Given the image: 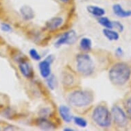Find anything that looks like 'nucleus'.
I'll return each instance as SVG.
<instances>
[{"instance_id": "f257e3e1", "label": "nucleus", "mask_w": 131, "mask_h": 131, "mask_svg": "<svg viewBox=\"0 0 131 131\" xmlns=\"http://www.w3.org/2000/svg\"><path fill=\"white\" fill-rule=\"evenodd\" d=\"M93 93L91 91L76 89L71 91L67 95V102L75 109H83L93 102Z\"/></svg>"}, {"instance_id": "f03ea898", "label": "nucleus", "mask_w": 131, "mask_h": 131, "mask_svg": "<svg viewBox=\"0 0 131 131\" xmlns=\"http://www.w3.org/2000/svg\"><path fill=\"white\" fill-rule=\"evenodd\" d=\"M131 76V69L125 62H117L109 69L108 78L114 85L122 86L128 81Z\"/></svg>"}, {"instance_id": "7ed1b4c3", "label": "nucleus", "mask_w": 131, "mask_h": 131, "mask_svg": "<svg viewBox=\"0 0 131 131\" xmlns=\"http://www.w3.org/2000/svg\"><path fill=\"white\" fill-rule=\"evenodd\" d=\"M91 117L95 124L100 128H107L111 126V113L105 105L96 106L93 110Z\"/></svg>"}, {"instance_id": "20e7f679", "label": "nucleus", "mask_w": 131, "mask_h": 131, "mask_svg": "<svg viewBox=\"0 0 131 131\" xmlns=\"http://www.w3.org/2000/svg\"><path fill=\"white\" fill-rule=\"evenodd\" d=\"M75 67L78 72L84 76L92 75L95 70L94 62L91 56L86 53H81L76 56Z\"/></svg>"}, {"instance_id": "39448f33", "label": "nucleus", "mask_w": 131, "mask_h": 131, "mask_svg": "<svg viewBox=\"0 0 131 131\" xmlns=\"http://www.w3.org/2000/svg\"><path fill=\"white\" fill-rule=\"evenodd\" d=\"M112 121L119 128H125L128 124V117L124 111L118 105H114L111 108Z\"/></svg>"}, {"instance_id": "423d86ee", "label": "nucleus", "mask_w": 131, "mask_h": 131, "mask_svg": "<svg viewBox=\"0 0 131 131\" xmlns=\"http://www.w3.org/2000/svg\"><path fill=\"white\" fill-rule=\"evenodd\" d=\"M77 40V34L73 30L65 32L60 36L54 43L56 47H60L64 45H70L75 43Z\"/></svg>"}, {"instance_id": "0eeeda50", "label": "nucleus", "mask_w": 131, "mask_h": 131, "mask_svg": "<svg viewBox=\"0 0 131 131\" xmlns=\"http://www.w3.org/2000/svg\"><path fill=\"white\" fill-rule=\"evenodd\" d=\"M19 69L21 75L26 78H30L33 75V70H32L30 63L25 60L19 61Z\"/></svg>"}, {"instance_id": "6e6552de", "label": "nucleus", "mask_w": 131, "mask_h": 131, "mask_svg": "<svg viewBox=\"0 0 131 131\" xmlns=\"http://www.w3.org/2000/svg\"><path fill=\"white\" fill-rule=\"evenodd\" d=\"M51 64L49 60L47 59L40 61L39 64V71H40V74L42 76V78L46 79L51 75Z\"/></svg>"}, {"instance_id": "1a4fd4ad", "label": "nucleus", "mask_w": 131, "mask_h": 131, "mask_svg": "<svg viewBox=\"0 0 131 131\" xmlns=\"http://www.w3.org/2000/svg\"><path fill=\"white\" fill-rule=\"evenodd\" d=\"M63 24V19L60 17H55L50 19L46 22L45 27L50 31H54L57 30Z\"/></svg>"}, {"instance_id": "9d476101", "label": "nucleus", "mask_w": 131, "mask_h": 131, "mask_svg": "<svg viewBox=\"0 0 131 131\" xmlns=\"http://www.w3.org/2000/svg\"><path fill=\"white\" fill-rule=\"evenodd\" d=\"M37 126L39 128H40L42 130H53L56 128V126L54 125L53 122L51 121L48 120L46 117H40L36 122Z\"/></svg>"}, {"instance_id": "9b49d317", "label": "nucleus", "mask_w": 131, "mask_h": 131, "mask_svg": "<svg viewBox=\"0 0 131 131\" xmlns=\"http://www.w3.org/2000/svg\"><path fill=\"white\" fill-rule=\"evenodd\" d=\"M58 112L61 118L64 122L69 123L73 119V115L71 113V110L67 106H60L58 108Z\"/></svg>"}, {"instance_id": "f8f14e48", "label": "nucleus", "mask_w": 131, "mask_h": 131, "mask_svg": "<svg viewBox=\"0 0 131 131\" xmlns=\"http://www.w3.org/2000/svg\"><path fill=\"white\" fill-rule=\"evenodd\" d=\"M113 11L115 15L121 18H126L131 17V10H125L122 6L119 4H115L112 7Z\"/></svg>"}, {"instance_id": "ddd939ff", "label": "nucleus", "mask_w": 131, "mask_h": 131, "mask_svg": "<svg viewBox=\"0 0 131 131\" xmlns=\"http://www.w3.org/2000/svg\"><path fill=\"white\" fill-rule=\"evenodd\" d=\"M20 13L23 19L26 21H30L35 17L34 10L29 6H23L20 8Z\"/></svg>"}, {"instance_id": "4468645a", "label": "nucleus", "mask_w": 131, "mask_h": 131, "mask_svg": "<svg viewBox=\"0 0 131 131\" xmlns=\"http://www.w3.org/2000/svg\"><path fill=\"white\" fill-rule=\"evenodd\" d=\"M86 10L89 14L97 18L102 17L106 13L105 10L104 8L97 6H93V5H89L86 7Z\"/></svg>"}, {"instance_id": "2eb2a0df", "label": "nucleus", "mask_w": 131, "mask_h": 131, "mask_svg": "<svg viewBox=\"0 0 131 131\" xmlns=\"http://www.w3.org/2000/svg\"><path fill=\"white\" fill-rule=\"evenodd\" d=\"M102 32L106 38H107L108 40L111 41H117L119 39V35L118 34V32L115 30H113L112 29L104 28L102 30Z\"/></svg>"}, {"instance_id": "dca6fc26", "label": "nucleus", "mask_w": 131, "mask_h": 131, "mask_svg": "<svg viewBox=\"0 0 131 131\" xmlns=\"http://www.w3.org/2000/svg\"><path fill=\"white\" fill-rule=\"evenodd\" d=\"M62 83L64 85L67 86H71L75 82V77L72 73H69V71L63 72L62 75Z\"/></svg>"}, {"instance_id": "f3484780", "label": "nucleus", "mask_w": 131, "mask_h": 131, "mask_svg": "<svg viewBox=\"0 0 131 131\" xmlns=\"http://www.w3.org/2000/svg\"><path fill=\"white\" fill-rule=\"evenodd\" d=\"M80 47L84 52H89L92 48V41L91 39L87 37L82 38L80 41Z\"/></svg>"}, {"instance_id": "a211bd4d", "label": "nucleus", "mask_w": 131, "mask_h": 131, "mask_svg": "<svg viewBox=\"0 0 131 131\" xmlns=\"http://www.w3.org/2000/svg\"><path fill=\"white\" fill-rule=\"evenodd\" d=\"M98 23L101 26H102L104 28H107V29H113V21L106 17H98Z\"/></svg>"}, {"instance_id": "6ab92c4d", "label": "nucleus", "mask_w": 131, "mask_h": 131, "mask_svg": "<svg viewBox=\"0 0 131 131\" xmlns=\"http://www.w3.org/2000/svg\"><path fill=\"white\" fill-rule=\"evenodd\" d=\"M73 120L74 124L78 126H79L80 128H86L88 125L87 121L81 117H73Z\"/></svg>"}, {"instance_id": "aec40b11", "label": "nucleus", "mask_w": 131, "mask_h": 131, "mask_svg": "<svg viewBox=\"0 0 131 131\" xmlns=\"http://www.w3.org/2000/svg\"><path fill=\"white\" fill-rule=\"evenodd\" d=\"M125 111L126 112L128 117L131 119V96L127 97L124 102Z\"/></svg>"}, {"instance_id": "412c9836", "label": "nucleus", "mask_w": 131, "mask_h": 131, "mask_svg": "<svg viewBox=\"0 0 131 131\" xmlns=\"http://www.w3.org/2000/svg\"><path fill=\"white\" fill-rule=\"evenodd\" d=\"M46 82H47V86L51 90H54L55 87H56V78H55V76L51 74L49 77L46 78Z\"/></svg>"}, {"instance_id": "4be33fe9", "label": "nucleus", "mask_w": 131, "mask_h": 131, "mask_svg": "<svg viewBox=\"0 0 131 131\" xmlns=\"http://www.w3.org/2000/svg\"><path fill=\"white\" fill-rule=\"evenodd\" d=\"M29 54H30V57L33 59V60H36V61H39L41 60V56L40 55L38 51L35 48H32L30 49L29 51Z\"/></svg>"}, {"instance_id": "5701e85b", "label": "nucleus", "mask_w": 131, "mask_h": 131, "mask_svg": "<svg viewBox=\"0 0 131 131\" xmlns=\"http://www.w3.org/2000/svg\"><path fill=\"white\" fill-rule=\"evenodd\" d=\"M113 28L115 27V28H117V30H118L119 32H122L124 30V27L123 26V24H121L120 22L118 21H113Z\"/></svg>"}, {"instance_id": "b1692460", "label": "nucleus", "mask_w": 131, "mask_h": 131, "mask_svg": "<svg viewBox=\"0 0 131 131\" xmlns=\"http://www.w3.org/2000/svg\"><path fill=\"white\" fill-rule=\"evenodd\" d=\"M1 29L4 32H8L12 30V27L10 24H7V23H2L1 24Z\"/></svg>"}, {"instance_id": "393cba45", "label": "nucleus", "mask_w": 131, "mask_h": 131, "mask_svg": "<svg viewBox=\"0 0 131 131\" xmlns=\"http://www.w3.org/2000/svg\"><path fill=\"white\" fill-rule=\"evenodd\" d=\"M49 109L47 108H43V109L40 111V117H46L47 115L49 114Z\"/></svg>"}, {"instance_id": "a878e982", "label": "nucleus", "mask_w": 131, "mask_h": 131, "mask_svg": "<svg viewBox=\"0 0 131 131\" xmlns=\"http://www.w3.org/2000/svg\"><path fill=\"white\" fill-rule=\"evenodd\" d=\"M115 55H116L117 57H121V56H123V54H124V51H123L122 48L121 47H118L117 48L116 50H115Z\"/></svg>"}, {"instance_id": "bb28decb", "label": "nucleus", "mask_w": 131, "mask_h": 131, "mask_svg": "<svg viewBox=\"0 0 131 131\" xmlns=\"http://www.w3.org/2000/svg\"><path fill=\"white\" fill-rule=\"evenodd\" d=\"M64 130L65 131H73L74 130L73 128H64Z\"/></svg>"}, {"instance_id": "cd10ccee", "label": "nucleus", "mask_w": 131, "mask_h": 131, "mask_svg": "<svg viewBox=\"0 0 131 131\" xmlns=\"http://www.w3.org/2000/svg\"><path fill=\"white\" fill-rule=\"evenodd\" d=\"M59 1L62 3H67L69 2V0H59Z\"/></svg>"}]
</instances>
